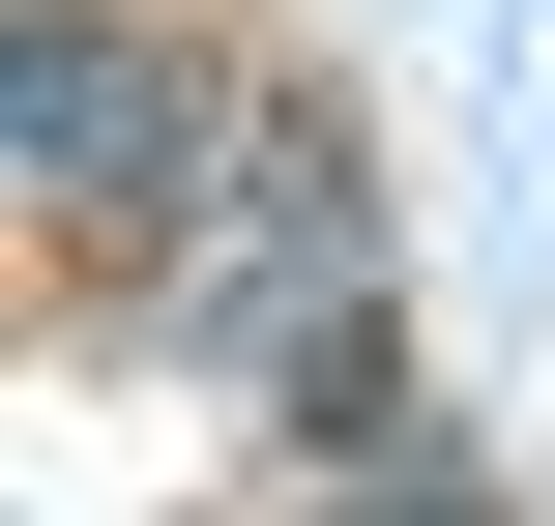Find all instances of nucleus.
<instances>
[{
    "label": "nucleus",
    "mask_w": 555,
    "mask_h": 526,
    "mask_svg": "<svg viewBox=\"0 0 555 526\" xmlns=\"http://www.w3.org/2000/svg\"><path fill=\"white\" fill-rule=\"evenodd\" d=\"M0 146H29L59 234H146V205L205 176V88H176L146 0H29V29H0Z\"/></svg>",
    "instance_id": "obj_1"
},
{
    "label": "nucleus",
    "mask_w": 555,
    "mask_h": 526,
    "mask_svg": "<svg viewBox=\"0 0 555 526\" xmlns=\"http://www.w3.org/2000/svg\"><path fill=\"white\" fill-rule=\"evenodd\" d=\"M263 410H293L322 469H380V439H410V293H380V264L293 293V322H263Z\"/></svg>",
    "instance_id": "obj_2"
},
{
    "label": "nucleus",
    "mask_w": 555,
    "mask_h": 526,
    "mask_svg": "<svg viewBox=\"0 0 555 526\" xmlns=\"http://www.w3.org/2000/svg\"><path fill=\"white\" fill-rule=\"evenodd\" d=\"M322 526H527V498H498L468 439H380V469H351V498H322Z\"/></svg>",
    "instance_id": "obj_3"
}]
</instances>
